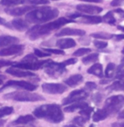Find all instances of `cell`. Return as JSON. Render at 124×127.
Listing matches in <instances>:
<instances>
[{
  "label": "cell",
  "mask_w": 124,
  "mask_h": 127,
  "mask_svg": "<svg viewBox=\"0 0 124 127\" xmlns=\"http://www.w3.org/2000/svg\"><path fill=\"white\" fill-rule=\"evenodd\" d=\"M87 72L89 74H91V75H94L95 76L99 77V78H102L104 76L103 75V69H102V65L101 64H95L94 65L90 67V68L88 69Z\"/></svg>",
  "instance_id": "obj_23"
},
{
  "label": "cell",
  "mask_w": 124,
  "mask_h": 127,
  "mask_svg": "<svg viewBox=\"0 0 124 127\" xmlns=\"http://www.w3.org/2000/svg\"><path fill=\"white\" fill-rule=\"evenodd\" d=\"M20 41L19 38L12 36H0V48L13 45Z\"/></svg>",
  "instance_id": "obj_19"
},
{
  "label": "cell",
  "mask_w": 124,
  "mask_h": 127,
  "mask_svg": "<svg viewBox=\"0 0 124 127\" xmlns=\"http://www.w3.org/2000/svg\"><path fill=\"white\" fill-rule=\"evenodd\" d=\"M122 54H124V48H123V50H122Z\"/></svg>",
  "instance_id": "obj_56"
},
{
  "label": "cell",
  "mask_w": 124,
  "mask_h": 127,
  "mask_svg": "<svg viewBox=\"0 0 124 127\" xmlns=\"http://www.w3.org/2000/svg\"><path fill=\"white\" fill-rule=\"evenodd\" d=\"M91 36L96 39H103V40H109L114 36L113 34H108L105 32H96V33H92Z\"/></svg>",
  "instance_id": "obj_28"
},
{
  "label": "cell",
  "mask_w": 124,
  "mask_h": 127,
  "mask_svg": "<svg viewBox=\"0 0 124 127\" xmlns=\"http://www.w3.org/2000/svg\"><path fill=\"white\" fill-rule=\"evenodd\" d=\"M116 78L121 80V81H124V69H122V70H120L117 73Z\"/></svg>",
  "instance_id": "obj_44"
},
{
  "label": "cell",
  "mask_w": 124,
  "mask_h": 127,
  "mask_svg": "<svg viewBox=\"0 0 124 127\" xmlns=\"http://www.w3.org/2000/svg\"><path fill=\"white\" fill-rule=\"evenodd\" d=\"M89 127H95V126L93 124H91V125H89Z\"/></svg>",
  "instance_id": "obj_55"
},
{
  "label": "cell",
  "mask_w": 124,
  "mask_h": 127,
  "mask_svg": "<svg viewBox=\"0 0 124 127\" xmlns=\"http://www.w3.org/2000/svg\"><path fill=\"white\" fill-rule=\"evenodd\" d=\"M89 104L88 103L86 102H84V101H81V102H77V103H74L72 104H70L69 106L68 107H65L63 108V111L66 112V113H72V112H74L78 109H83V108L88 107Z\"/></svg>",
  "instance_id": "obj_18"
},
{
  "label": "cell",
  "mask_w": 124,
  "mask_h": 127,
  "mask_svg": "<svg viewBox=\"0 0 124 127\" xmlns=\"http://www.w3.org/2000/svg\"><path fill=\"white\" fill-rule=\"evenodd\" d=\"M85 88H87L89 91H93V90L97 88V85L96 83L92 82V81H88V82L85 83Z\"/></svg>",
  "instance_id": "obj_40"
},
{
  "label": "cell",
  "mask_w": 124,
  "mask_h": 127,
  "mask_svg": "<svg viewBox=\"0 0 124 127\" xmlns=\"http://www.w3.org/2000/svg\"><path fill=\"white\" fill-rule=\"evenodd\" d=\"M108 88L111 91H124V81L120 80V81H114Z\"/></svg>",
  "instance_id": "obj_27"
},
{
  "label": "cell",
  "mask_w": 124,
  "mask_h": 127,
  "mask_svg": "<svg viewBox=\"0 0 124 127\" xmlns=\"http://www.w3.org/2000/svg\"><path fill=\"white\" fill-rule=\"evenodd\" d=\"M65 127H78V126H76V125L73 124V125H68V126H66Z\"/></svg>",
  "instance_id": "obj_53"
},
{
  "label": "cell",
  "mask_w": 124,
  "mask_h": 127,
  "mask_svg": "<svg viewBox=\"0 0 124 127\" xmlns=\"http://www.w3.org/2000/svg\"><path fill=\"white\" fill-rule=\"evenodd\" d=\"M124 106V96L115 95L107 98L104 104V109L109 115L117 114Z\"/></svg>",
  "instance_id": "obj_5"
},
{
  "label": "cell",
  "mask_w": 124,
  "mask_h": 127,
  "mask_svg": "<svg viewBox=\"0 0 124 127\" xmlns=\"http://www.w3.org/2000/svg\"><path fill=\"white\" fill-rule=\"evenodd\" d=\"M99 59V54H89L88 56L84 57L82 59V62L84 64H89L90 63H94L96 60H98Z\"/></svg>",
  "instance_id": "obj_29"
},
{
  "label": "cell",
  "mask_w": 124,
  "mask_h": 127,
  "mask_svg": "<svg viewBox=\"0 0 124 127\" xmlns=\"http://www.w3.org/2000/svg\"><path fill=\"white\" fill-rule=\"evenodd\" d=\"M9 65H13V62L9 60H0V68L3 66H9Z\"/></svg>",
  "instance_id": "obj_43"
},
{
  "label": "cell",
  "mask_w": 124,
  "mask_h": 127,
  "mask_svg": "<svg viewBox=\"0 0 124 127\" xmlns=\"http://www.w3.org/2000/svg\"><path fill=\"white\" fill-rule=\"evenodd\" d=\"M102 20L104 22L108 23V24H114L116 22V19L114 17V15L112 14V12H108V13L102 18Z\"/></svg>",
  "instance_id": "obj_33"
},
{
  "label": "cell",
  "mask_w": 124,
  "mask_h": 127,
  "mask_svg": "<svg viewBox=\"0 0 124 127\" xmlns=\"http://www.w3.org/2000/svg\"><path fill=\"white\" fill-rule=\"evenodd\" d=\"M77 63V59H67L62 62V64L67 66V65H70V64H74Z\"/></svg>",
  "instance_id": "obj_42"
},
{
  "label": "cell",
  "mask_w": 124,
  "mask_h": 127,
  "mask_svg": "<svg viewBox=\"0 0 124 127\" xmlns=\"http://www.w3.org/2000/svg\"><path fill=\"white\" fill-rule=\"evenodd\" d=\"M45 72L50 77L58 78L63 73L66 72V66L62 63H56L52 60H49L44 65Z\"/></svg>",
  "instance_id": "obj_6"
},
{
  "label": "cell",
  "mask_w": 124,
  "mask_h": 127,
  "mask_svg": "<svg viewBox=\"0 0 124 127\" xmlns=\"http://www.w3.org/2000/svg\"><path fill=\"white\" fill-rule=\"evenodd\" d=\"M118 29H119V30H121V31H123V32H124V26H118Z\"/></svg>",
  "instance_id": "obj_54"
},
{
  "label": "cell",
  "mask_w": 124,
  "mask_h": 127,
  "mask_svg": "<svg viewBox=\"0 0 124 127\" xmlns=\"http://www.w3.org/2000/svg\"><path fill=\"white\" fill-rule=\"evenodd\" d=\"M4 26L9 29H14L19 31V32H25L29 28V22L27 20H24L21 19H15L9 23H6Z\"/></svg>",
  "instance_id": "obj_12"
},
{
  "label": "cell",
  "mask_w": 124,
  "mask_h": 127,
  "mask_svg": "<svg viewBox=\"0 0 124 127\" xmlns=\"http://www.w3.org/2000/svg\"><path fill=\"white\" fill-rule=\"evenodd\" d=\"M6 23H7V22L5 21V20L3 19V18L0 17V25H3V26H4Z\"/></svg>",
  "instance_id": "obj_49"
},
{
  "label": "cell",
  "mask_w": 124,
  "mask_h": 127,
  "mask_svg": "<svg viewBox=\"0 0 124 127\" xmlns=\"http://www.w3.org/2000/svg\"><path fill=\"white\" fill-rule=\"evenodd\" d=\"M94 45L99 49H103L107 47V42H103V41H95Z\"/></svg>",
  "instance_id": "obj_39"
},
{
  "label": "cell",
  "mask_w": 124,
  "mask_h": 127,
  "mask_svg": "<svg viewBox=\"0 0 124 127\" xmlns=\"http://www.w3.org/2000/svg\"><path fill=\"white\" fill-rule=\"evenodd\" d=\"M116 71V65L115 64L113 63H109L107 64L106 68H105V76L106 78H111L113 77Z\"/></svg>",
  "instance_id": "obj_26"
},
{
  "label": "cell",
  "mask_w": 124,
  "mask_h": 127,
  "mask_svg": "<svg viewBox=\"0 0 124 127\" xmlns=\"http://www.w3.org/2000/svg\"><path fill=\"white\" fill-rule=\"evenodd\" d=\"M12 113H14L13 107H8V106H6V107H1L0 108V118L6 115H9V114H12Z\"/></svg>",
  "instance_id": "obj_31"
},
{
  "label": "cell",
  "mask_w": 124,
  "mask_h": 127,
  "mask_svg": "<svg viewBox=\"0 0 124 127\" xmlns=\"http://www.w3.org/2000/svg\"><path fill=\"white\" fill-rule=\"evenodd\" d=\"M53 1H57V0H53Z\"/></svg>",
  "instance_id": "obj_58"
},
{
  "label": "cell",
  "mask_w": 124,
  "mask_h": 127,
  "mask_svg": "<svg viewBox=\"0 0 124 127\" xmlns=\"http://www.w3.org/2000/svg\"><path fill=\"white\" fill-rule=\"evenodd\" d=\"M57 47L60 48L61 49H67L71 48L76 46V42L72 38H63V39H59L57 41Z\"/></svg>",
  "instance_id": "obj_17"
},
{
  "label": "cell",
  "mask_w": 124,
  "mask_h": 127,
  "mask_svg": "<svg viewBox=\"0 0 124 127\" xmlns=\"http://www.w3.org/2000/svg\"><path fill=\"white\" fill-rule=\"evenodd\" d=\"M37 56H36V54H27L25 57H24L22 59L21 62H33V61H37Z\"/></svg>",
  "instance_id": "obj_35"
},
{
  "label": "cell",
  "mask_w": 124,
  "mask_h": 127,
  "mask_svg": "<svg viewBox=\"0 0 124 127\" xmlns=\"http://www.w3.org/2000/svg\"><path fill=\"white\" fill-rule=\"evenodd\" d=\"M35 120V117L31 114H26V115H21L15 120L10 124V126H17V125H25L30 122Z\"/></svg>",
  "instance_id": "obj_20"
},
{
  "label": "cell",
  "mask_w": 124,
  "mask_h": 127,
  "mask_svg": "<svg viewBox=\"0 0 124 127\" xmlns=\"http://www.w3.org/2000/svg\"><path fill=\"white\" fill-rule=\"evenodd\" d=\"M80 21L86 24H99L103 21L101 16L96 15H82L80 17Z\"/></svg>",
  "instance_id": "obj_21"
},
{
  "label": "cell",
  "mask_w": 124,
  "mask_h": 127,
  "mask_svg": "<svg viewBox=\"0 0 124 127\" xmlns=\"http://www.w3.org/2000/svg\"><path fill=\"white\" fill-rule=\"evenodd\" d=\"M123 67H124V58L122 59V60H121V64H120L119 66L117 67V72H118V71L122 70Z\"/></svg>",
  "instance_id": "obj_46"
},
{
  "label": "cell",
  "mask_w": 124,
  "mask_h": 127,
  "mask_svg": "<svg viewBox=\"0 0 124 127\" xmlns=\"http://www.w3.org/2000/svg\"><path fill=\"white\" fill-rule=\"evenodd\" d=\"M87 97H88V93L84 90H74L72 93H70L68 97L62 100V104L68 105V104H72L77 102L84 101Z\"/></svg>",
  "instance_id": "obj_8"
},
{
  "label": "cell",
  "mask_w": 124,
  "mask_h": 127,
  "mask_svg": "<svg viewBox=\"0 0 124 127\" xmlns=\"http://www.w3.org/2000/svg\"><path fill=\"white\" fill-rule=\"evenodd\" d=\"M6 78V77L4 76V75H0V85H1L2 83H3V81Z\"/></svg>",
  "instance_id": "obj_52"
},
{
  "label": "cell",
  "mask_w": 124,
  "mask_h": 127,
  "mask_svg": "<svg viewBox=\"0 0 124 127\" xmlns=\"http://www.w3.org/2000/svg\"><path fill=\"white\" fill-rule=\"evenodd\" d=\"M108 116H109V114H107V112L105 111L104 108H102V109L97 110V111L94 114L92 119H93V121L94 122H99V121H101V120H105Z\"/></svg>",
  "instance_id": "obj_24"
},
{
  "label": "cell",
  "mask_w": 124,
  "mask_h": 127,
  "mask_svg": "<svg viewBox=\"0 0 124 127\" xmlns=\"http://www.w3.org/2000/svg\"><path fill=\"white\" fill-rule=\"evenodd\" d=\"M35 117L38 119H43L51 123L58 124L64 120V115L62 110L58 104H44L33 112Z\"/></svg>",
  "instance_id": "obj_1"
},
{
  "label": "cell",
  "mask_w": 124,
  "mask_h": 127,
  "mask_svg": "<svg viewBox=\"0 0 124 127\" xmlns=\"http://www.w3.org/2000/svg\"><path fill=\"white\" fill-rule=\"evenodd\" d=\"M74 22L72 20H68L66 18H59V19L53 20V21L48 22L44 25H39V26H35L27 32V36L32 41H35L36 39L42 36L48 35L52 31L58 29L61 26H63L64 25Z\"/></svg>",
  "instance_id": "obj_2"
},
{
  "label": "cell",
  "mask_w": 124,
  "mask_h": 127,
  "mask_svg": "<svg viewBox=\"0 0 124 127\" xmlns=\"http://www.w3.org/2000/svg\"><path fill=\"white\" fill-rule=\"evenodd\" d=\"M5 99L15 100L17 102H37L43 101L45 97L36 93H30V91H19L8 93L3 97Z\"/></svg>",
  "instance_id": "obj_4"
},
{
  "label": "cell",
  "mask_w": 124,
  "mask_h": 127,
  "mask_svg": "<svg viewBox=\"0 0 124 127\" xmlns=\"http://www.w3.org/2000/svg\"><path fill=\"white\" fill-rule=\"evenodd\" d=\"M93 110H94V108L92 107L88 106V107L80 110V114L82 116H84L87 120H89V119H90V114H91V113L93 112Z\"/></svg>",
  "instance_id": "obj_30"
},
{
  "label": "cell",
  "mask_w": 124,
  "mask_h": 127,
  "mask_svg": "<svg viewBox=\"0 0 124 127\" xmlns=\"http://www.w3.org/2000/svg\"><path fill=\"white\" fill-rule=\"evenodd\" d=\"M42 91L48 94H62L67 91V87L59 83H44L41 86Z\"/></svg>",
  "instance_id": "obj_9"
},
{
  "label": "cell",
  "mask_w": 124,
  "mask_h": 127,
  "mask_svg": "<svg viewBox=\"0 0 124 127\" xmlns=\"http://www.w3.org/2000/svg\"><path fill=\"white\" fill-rule=\"evenodd\" d=\"M26 3H31L34 5H40V4H48L49 1L48 0H25Z\"/></svg>",
  "instance_id": "obj_36"
},
{
  "label": "cell",
  "mask_w": 124,
  "mask_h": 127,
  "mask_svg": "<svg viewBox=\"0 0 124 127\" xmlns=\"http://www.w3.org/2000/svg\"><path fill=\"white\" fill-rule=\"evenodd\" d=\"M84 2H89V3H102V0H80Z\"/></svg>",
  "instance_id": "obj_47"
},
{
  "label": "cell",
  "mask_w": 124,
  "mask_h": 127,
  "mask_svg": "<svg viewBox=\"0 0 124 127\" xmlns=\"http://www.w3.org/2000/svg\"><path fill=\"white\" fill-rule=\"evenodd\" d=\"M8 87H15L18 88V89H23L25 90V91L30 92V91H35L36 88H37V86L25 81H9L2 87V88H0V93L3 92V90L7 89Z\"/></svg>",
  "instance_id": "obj_7"
},
{
  "label": "cell",
  "mask_w": 124,
  "mask_h": 127,
  "mask_svg": "<svg viewBox=\"0 0 124 127\" xmlns=\"http://www.w3.org/2000/svg\"><path fill=\"white\" fill-rule=\"evenodd\" d=\"M101 99H102V96H101V94H100V93L94 94V96L92 97V100L95 102V103H99L101 101Z\"/></svg>",
  "instance_id": "obj_41"
},
{
  "label": "cell",
  "mask_w": 124,
  "mask_h": 127,
  "mask_svg": "<svg viewBox=\"0 0 124 127\" xmlns=\"http://www.w3.org/2000/svg\"><path fill=\"white\" fill-rule=\"evenodd\" d=\"M29 127H35V126H29Z\"/></svg>",
  "instance_id": "obj_57"
},
{
  "label": "cell",
  "mask_w": 124,
  "mask_h": 127,
  "mask_svg": "<svg viewBox=\"0 0 124 127\" xmlns=\"http://www.w3.org/2000/svg\"><path fill=\"white\" fill-rule=\"evenodd\" d=\"M88 120L85 119L84 116H77V117H75L74 120H72L73 124L74 125H77V126H84L85 125V123H86Z\"/></svg>",
  "instance_id": "obj_32"
},
{
  "label": "cell",
  "mask_w": 124,
  "mask_h": 127,
  "mask_svg": "<svg viewBox=\"0 0 124 127\" xmlns=\"http://www.w3.org/2000/svg\"><path fill=\"white\" fill-rule=\"evenodd\" d=\"M35 7L31 6H25V7H16V8H10V9H4V12L9 15L12 16H20L25 14H28L31 10L34 9Z\"/></svg>",
  "instance_id": "obj_13"
},
{
  "label": "cell",
  "mask_w": 124,
  "mask_h": 127,
  "mask_svg": "<svg viewBox=\"0 0 124 127\" xmlns=\"http://www.w3.org/2000/svg\"><path fill=\"white\" fill-rule=\"evenodd\" d=\"M6 73L9 74V75L15 77H30L36 75V74L30 72V71L23 70V69H18L16 67H11V68L7 69H6Z\"/></svg>",
  "instance_id": "obj_15"
},
{
  "label": "cell",
  "mask_w": 124,
  "mask_h": 127,
  "mask_svg": "<svg viewBox=\"0 0 124 127\" xmlns=\"http://www.w3.org/2000/svg\"><path fill=\"white\" fill-rule=\"evenodd\" d=\"M25 0H1L0 3L3 6H7V7H12V6L20 5L22 3H25Z\"/></svg>",
  "instance_id": "obj_25"
},
{
  "label": "cell",
  "mask_w": 124,
  "mask_h": 127,
  "mask_svg": "<svg viewBox=\"0 0 124 127\" xmlns=\"http://www.w3.org/2000/svg\"><path fill=\"white\" fill-rule=\"evenodd\" d=\"M49 60H42V61H33V62H20L18 64H15L14 67L19 68L25 70H37L42 67Z\"/></svg>",
  "instance_id": "obj_10"
},
{
  "label": "cell",
  "mask_w": 124,
  "mask_h": 127,
  "mask_svg": "<svg viewBox=\"0 0 124 127\" xmlns=\"http://www.w3.org/2000/svg\"><path fill=\"white\" fill-rule=\"evenodd\" d=\"M76 9L79 11L89 14V15H95V14H99L102 11V8L90 4H79L76 6Z\"/></svg>",
  "instance_id": "obj_14"
},
{
  "label": "cell",
  "mask_w": 124,
  "mask_h": 127,
  "mask_svg": "<svg viewBox=\"0 0 124 127\" xmlns=\"http://www.w3.org/2000/svg\"><path fill=\"white\" fill-rule=\"evenodd\" d=\"M112 127H124V122H115L112 124Z\"/></svg>",
  "instance_id": "obj_45"
},
{
  "label": "cell",
  "mask_w": 124,
  "mask_h": 127,
  "mask_svg": "<svg viewBox=\"0 0 124 127\" xmlns=\"http://www.w3.org/2000/svg\"><path fill=\"white\" fill-rule=\"evenodd\" d=\"M59 11L51 7H43L38 9H34L26 14L25 19L29 23H42L55 19L58 17Z\"/></svg>",
  "instance_id": "obj_3"
},
{
  "label": "cell",
  "mask_w": 124,
  "mask_h": 127,
  "mask_svg": "<svg viewBox=\"0 0 124 127\" xmlns=\"http://www.w3.org/2000/svg\"><path fill=\"white\" fill-rule=\"evenodd\" d=\"M85 32L80 29H72V28H64L56 34L57 36H84Z\"/></svg>",
  "instance_id": "obj_16"
},
{
  "label": "cell",
  "mask_w": 124,
  "mask_h": 127,
  "mask_svg": "<svg viewBox=\"0 0 124 127\" xmlns=\"http://www.w3.org/2000/svg\"><path fill=\"white\" fill-rule=\"evenodd\" d=\"M90 49L89 48H80L78 50H76L75 52L74 53V56L75 57H80V56H83L84 54H87L89 53H90Z\"/></svg>",
  "instance_id": "obj_34"
},
{
  "label": "cell",
  "mask_w": 124,
  "mask_h": 127,
  "mask_svg": "<svg viewBox=\"0 0 124 127\" xmlns=\"http://www.w3.org/2000/svg\"><path fill=\"white\" fill-rule=\"evenodd\" d=\"M83 80H84V77L80 74H77V75H74L68 77V79L65 80L64 82L68 87H74V86H78L79 84H80L83 81Z\"/></svg>",
  "instance_id": "obj_22"
},
{
  "label": "cell",
  "mask_w": 124,
  "mask_h": 127,
  "mask_svg": "<svg viewBox=\"0 0 124 127\" xmlns=\"http://www.w3.org/2000/svg\"><path fill=\"white\" fill-rule=\"evenodd\" d=\"M4 125H5V120L0 119V127H4Z\"/></svg>",
  "instance_id": "obj_51"
},
{
  "label": "cell",
  "mask_w": 124,
  "mask_h": 127,
  "mask_svg": "<svg viewBox=\"0 0 124 127\" xmlns=\"http://www.w3.org/2000/svg\"><path fill=\"white\" fill-rule=\"evenodd\" d=\"M118 118L119 119H124V109L118 114Z\"/></svg>",
  "instance_id": "obj_50"
},
{
  "label": "cell",
  "mask_w": 124,
  "mask_h": 127,
  "mask_svg": "<svg viewBox=\"0 0 124 127\" xmlns=\"http://www.w3.org/2000/svg\"><path fill=\"white\" fill-rule=\"evenodd\" d=\"M25 49L24 45L20 44H13L11 46H9L8 48H3L0 50V56L5 57V56H11V55L20 54Z\"/></svg>",
  "instance_id": "obj_11"
},
{
  "label": "cell",
  "mask_w": 124,
  "mask_h": 127,
  "mask_svg": "<svg viewBox=\"0 0 124 127\" xmlns=\"http://www.w3.org/2000/svg\"><path fill=\"white\" fill-rule=\"evenodd\" d=\"M44 51L49 53V54H60L63 55L64 52L61 49H52V48H44Z\"/></svg>",
  "instance_id": "obj_38"
},
{
  "label": "cell",
  "mask_w": 124,
  "mask_h": 127,
  "mask_svg": "<svg viewBox=\"0 0 124 127\" xmlns=\"http://www.w3.org/2000/svg\"><path fill=\"white\" fill-rule=\"evenodd\" d=\"M123 16H124V15H123Z\"/></svg>",
  "instance_id": "obj_59"
},
{
  "label": "cell",
  "mask_w": 124,
  "mask_h": 127,
  "mask_svg": "<svg viewBox=\"0 0 124 127\" xmlns=\"http://www.w3.org/2000/svg\"><path fill=\"white\" fill-rule=\"evenodd\" d=\"M34 54H36V56H37V57H40V58H45V57H49L50 56V54L49 53H47V52H43V51H41V50H40V49H35L34 50Z\"/></svg>",
  "instance_id": "obj_37"
},
{
  "label": "cell",
  "mask_w": 124,
  "mask_h": 127,
  "mask_svg": "<svg viewBox=\"0 0 124 127\" xmlns=\"http://www.w3.org/2000/svg\"><path fill=\"white\" fill-rule=\"evenodd\" d=\"M116 39H117V41H121V40L124 39V34L117 35V36H116Z\"/></svg>",
  "instance_id": "obj_48"
}]
</instances>
